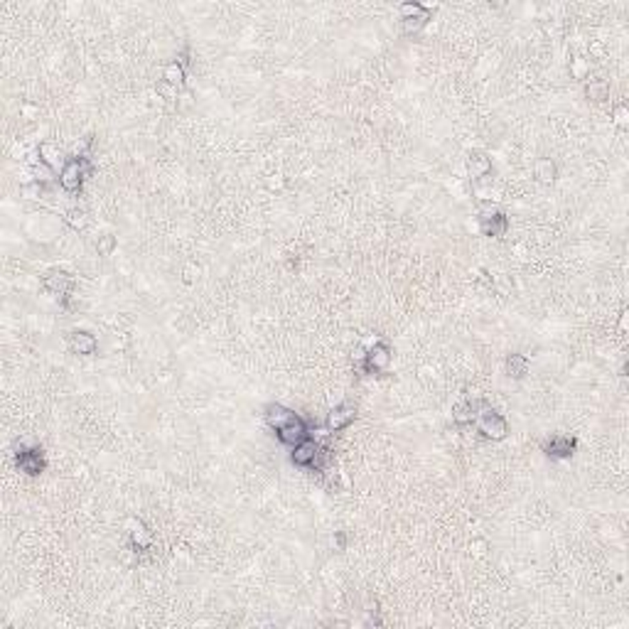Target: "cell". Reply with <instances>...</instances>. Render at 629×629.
<instances>
[{
    "mask_svg": "<svg viewBox=\"0 0 629 629\" xmlns=\"http://www.w3.org/2000/svg\"><path fill=\"white\" fill-rule=\"evenodd\" d=\"M92 172H94V165L89 162L86 155L69 158V160H64L62 170H59V184H62V189H67V192H79L84 180L92 178Z\"/></svg>",
    "mask_w": 629,
    "mask_h": 629,
    "instance_id": "6da1fadb",
    "label": "cell"
},
{
    "mask_svg": "<svg viewBox=\"0 0 629 629\" xmlns=\"http://www.w3.org/2000/svg\"><path fill=\"white\" fill-rule=\"evenodd\" d=\"M472 423H475L477 430H480L484 438H489V440H504L507 433H509L507 418L489 406H477L475 420H472Z\"/></svg>",
    "mask_w": 629,
    "mask_h": 629,
    "instance_id": "7a4b0ae2",
    "label": "cell"
},
{
    "mask_svg": "<svg viewBox=\"0 0 629 629\" xmlns=\"http://www.w3.org/2000/svg\"><path fill=\"white\" fill-rule=\"evenodd\" d=\"M391 359H394V352H391V347L386 342H376L374 347L366 349L364 359H361V369H364L366 374H379V372H386L391 364Z\"/></svg>",
    "mask_w": 629,
    "mask_h": 629,
    "instance_id": "3957f363",
    "label": "cell"
},
{
    "mask_svg": "<svg viewBox=\"0 0 629 629\" xmlns=\"http://www.w3.org/2000/svg\"><path fill=\"white\" fill-rule=\"evenodd\" d=\"M320 452H322V445L308 435V438H303L300 443L292 445L290 462L298 465V467H312V465L317 462V458H320Z\"/></svg>",
    "mask_w": 629,
    "mask_h": 629,
    "instance_id": "277c9868",
    "label": "cell"
},
{
    "mask_svg": "<svg viewBox=\"0 0 629 629\" xmlns=\"http://www.w3.org/2000/svg\"><path fill=\"white\" fill-rule=\"evenodd\" d=\"M428 8L420 6V3H403L401 6V20H403V30L406 32H418L420 28H425L428 23Z\"/></svg>",
    "mask_w": 629,
    "mask_h": 629,
    "instance_id": "5b68a950",
    "label": "cell"
},
{
    "mask_svg": "<svg viewBox=\"0 0 629 629\" xmlns=\"http://www.w3.org/2000/svg\"><path fill=\"white\" fill-rule=\"evenodd\" d=\"M310 435V428L308 423H305L303 418L295 416L292 420H288L286 425H281V428H275V438L281 443H286V445H295V443H300L303 438H308Z\"/></svg>",
    "mask_w": 629,
    "mask_h": 629,
    "instance_id": "8992f818",
    "label": "cell"
},
{
    "mask_svg": "<svg viewBox=\"0 0 629 629\" xmlns=\"http://www.w3.org/2000/svg\"><path fill=\"white\" fill-rule=\"evenodd\" d=\"M17 467L23 469L25 475H40L45 469V455L40 447H20L17 450Z\"/></svg>",
    "mask_w": 629,
    "mask_h": 629,
    "instance_id": "52a82bcc",
    "label": "cell"
},
{
    "mask_svg": "<svg viewBox=\"0 0 629 629\" xmlns=\"http://www.w3.org/2000/svg\"><path fill=\"white\" fill-rule=\"evenodd\" d=\"M575 447H578V440L571 438V435H553V438L544 445V452L548 458L563 460V458H571L573 452H575Z\"/></svg>",
    "mask_w": 629,
    "mask_h": 629,
    "instance_id": "ba28073f",
    "label": "cell"
},
{
    "mask_svg": "<svg viewBox=\"0 0 629 629\" xmlns=\"http://www.w3.org/2000/svg\"><path fill=\"white\" fill-rule=\"evenodd\" d=\"M356 418V408L349 406V403H339V406H334L330 413H327V430H344L349 423H354Z\"/></svg>",
    "mask_w": 629,
    "mask_h": 629,
    "instance_id": "9c48e42d",
    "label": "cell"
},
{
    "mask_svg": "<svg viewBox=\"0 0 629 629\" xmlns=\"http://www.w3.org/2000/svg\"><path fill=\"white\" fill-rule=\"evenodd\" d=\"M480 229L484 236H504L509 229V219L502 212H487L480 217Z\"/></svg>",
    "mask_w": 629,
    "mask_h": 629,
    "instance_id": "30bf717a",
    "label": "cell"
},
{
    "mask_svg": "<svg viewBox=\"0 0 629 629\" xmlns=\"http://www.w3.org/2000/svg\"><path fill=\"white\" fill-rule=\"evenodd\" d=\"M98 347V339L94 337L92 332H84V330H74L69 332V349L74 354H94Z\"/></svg>",
    "mask_w": 629,
    "mask_h": 629,
    "instance_id": "8fae6325",
    "label": "cell"
},
{
    "mask_svg": "<svg viewBox=\"0 0 629 629\" xmlns=\"http://www.w3.org/2000/svg\"><path fill=\"white\" fill-rule=\"evenodd\" d=\"M42 283H45L47 290L54 292V295H67V292L72 290V286H74V278L69 273H64V270H50V273L42 278Z\"/></svg>",
    "mask_w": 629,
    "mask_h": 629,
    "instance_id": "7c38bea8",
    "label": "cell"
},
{
    "mask_svg": "<svg viewBox=\"0 0 629 629\" xmlns=\"http://www.w3.org/2000/svg\"><path fill=\"white\" fill-rule=\"evenodd\" d=\"M184 72H187V59H175V62H170L165 69H162V79H165V84L172 86V92H178L180 86L184 84Z\"/></svg>",
    "mask_w": 629,
    "mask_h": 629,
    "instance_id": "4fadbf2b",
    "label": "cell"
},
{
    "mask_svg": "<svg viewBox=\"0 0 629 629\" xmlns=\"http://www.w3.org/2000/svg\"><path fill=\"white\" fill-rule=\"evenodd\" d=\"M298 416L295 411H290V408L281 406V403H270L268 408H266V420H268L270 428H281V425H286L288 420H292V418Z\"/></svg>",
    "mask_w": 629,
    "mask_h": 629,
    "instance_id": "5bb4252c",
    "label": "cell"
},
{
    "mask_svg": "<svg viewBox=\"0 0 629 629\" xmlns=\"http://www.w3.org/2000/svg\"><path fill=\"white\" fill-rule=\"evenodd\" d=\"M467 170H469V178H472V180H482V178H487V175L492 172V160H489L484 153L469 155Z\"/></svg>",
    "mask_w": 629,
    "mask_h": 629,
    "instance_id": "9a60e30c",
    "label": "cell"
},
{
    "mask_svg": "<svg viewBox=\"0 0 629 629\" xmlns=\"http://www.w3.org/2000/svg\"><path fill=\"white\" fill-rule=\"evenodd\" d=\"M477 406H480V403H472V401H462V403H458V406L452 408V420H455L458 425L472 423V420H475Z\"/></svg>",
    "mask_w": 629,
    "mask_h": 629,
    "instance_id": "2e32d148",
    "label": "cell"
},
{
    "mask_svg": "<svg viewBox=\"0 0 629 629\" xmlns=\"http://www.w3.org/2000/svg\"><path fill=\"white\" fill-rule=\"evenodd\" d=\"M529 372V356L526 354H509L507 359V374L514 379H521Z\"/></svg>",
    "mask_w": 629,
    "mask_h": 629,
    "instance_id": "e0dca14e",
    "label": "cell"
},
{
    "mask_svg": "<svg viewBox=\"0 0 629 629\" xmlns=\"http://www.w3.org/2000/svg\"><path fill=\"white\" fill-rule=\"evenodd\" d=\"M533 172H536V178L541 180V182H553V180H555V165H553V160H548V158H541V160H536V165H533Z\"/></svg>",
    "mask_w": 629,
    "mask_h": 629,
    "instance_id": "ac0fdd59",
    "label": "cell"
},
{
    "mask_svg": "<svg viewBox=\"0 0 629 629\" xmlns=\"http://www.w3.org/2000/svg\"><path fill=\"white\" fill-rule=\"evenodd\" d=\"M131 538H133V546H136L138 551H143V548H148L150 546V533L145 531V526L140 524V521H138V526H136V521H133Z\"/></svg>",
    "mask_w": 629,
    "mask_h": 629,
    "instance_id": "d6986e66",
    "label": "cell"
},
{
    "mask_svg": "<svg viewBox=\"0 0 629 629\" xmlns=\"http://www.w3.org/2000/svg\"><path fill=\"white\" fill-rule=\"evenodd\" d=\"M67 222H69V226H74V229H81L86 224V214L84 212H79V209H72V212L67 214Z\"/></svg>",
    "mask_w": 629,
    "mask_h": 629,
    "instance_id": "ffe728a7",
    "label": "cell"
},
{
    "mask_svg": "<svg viewBox=\"0 0 629 629\" xmlns=\"http://www.w3.org/2000/svg\"><path fill=\"white\" fill-rule=\"evenodd\" d=\"M588 96L595 98V101H602V98L607 96V86L602 84V81H597V84H590L588 86Z\"/></svg>",
    "mask_w": 629,
    "mask_h": 629,
    "instance_id": "44dd1931",
    "label": "cell"
},
{
    "mask_svg": "<svg viewBox=\"0 0 629 629\" xmlns=\"http://www.w3.org/2000/svg\"><path fill=\"white\" fill-rule=\"evenodd\" d=\"M624 120H627V118H624V109H619L617 111V123H624Z\"/></svg>",
    "mask_w": 629,
    "mask_h": 629,
    "instance_id": "7402d4cb",
    "label": "cell"
}]
</instances>
